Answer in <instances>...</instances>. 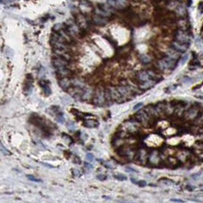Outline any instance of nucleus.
<instances>
[{"instance_id":"1","label":"nucleus","mask_w":203,"mask_h":203,"mask_svg":"<svg viewBox=\"0 0 203 203\" xmlns=\"http://www.w3.org/2000/svg\"><path fill=\"white\" fill-rule=\"evenodd\" d=\"M176 61H175L169 57H166L158 61L157 65H158V67L162 70H173L176 67Z\"/></svg>"},{"instance_id":"2","label":"nucleus","mask_w":203,"mask_h":203,"mask_svg":"<svg viewBox=\"0 0 203 203\" xmlns=\"http://www.w3.org/2000/svg\"><path fill=\"white\" fill-rule=\"evenodd\" d=\"M107 102L105 91H104L102 89H98L93 95V102L95 105L102 107L105 105V103Z\"/></svg>"},{"instance_id":"3","label":"nucleus","mask_w":203,"mask_h":203,"mask_svg":"<svg viewBox=\"0 0 203 203\" xmlns=\"http://www.w3.org/2000/svg\"><path fill=\"white\" fill-rule=\"evenodd\" d=\"M52 64L53 66V67L56 70H59V69H63V68H66L68 65V62L69 61L62 58L59 56H57L52 59Z\"/></svg>"},{"instance_id":"4","label":"nucleus","mask_w":203,"mask_h":203,"mask_svg":"<svg viewBox=\"0 0 203 203\" xmlns=\"http://www.w3.org/2000/svg\"><path fill=\"white\" fill-rule=\"evenodd\" d=\"M135 117H136V120L138 122H139L141 124H143L144 125L147 124L150 119H151L150 115H148L147 112L145 111V109L138 111L136 113Z\"/></svg>"},{"instance_id":"5","label":"nucleus","mask_w":203,"mask_h":203,"mask_svg":"<svg viewBox=\"0 0 203 203\" xmlns=\"http://www.w3.org/2000/svg\"><path fill=\"white\" fill-rule=\"evenodd\" d=\"M171 45H172V47H173V49H175L176 51L180 52V53H185L186 51L188 50L189 46V44H183V43H181V42L176 41V40H174L172 42Z\"/></svg>"},{"instance_id":"6","label":"nucleus","mask_w":203,"mask_h":203,"mask_svg":"<svg viewBox=\"0 0 203 203\" xmlns=\"http://www.w3.org/2000/svg\"><path fill=\"white\" fill-rule=\"evenodd\" d=\"M139 123L140 122L136 121H128L124 124V128L128 132H137L139 128Z\"/></svg>"},{"instance_id":"7","label":"nucleus","mask_w":203,"mask_h":203,"mask_svg":"<svg viewBox=\"0 0 203 203\" xmlns=\"http://www.w3.org/2000/svg\"><path fill=\"white\" fill-rule=\"evenodd\" d=\"M59 85L63 89H69L72 86L71 80L68 77H61L59 80Z\"/></svg>"},{"instance_id":"8","label":"nucleus","mask_w":203,"mask_h":203,"mask_svg":"<svg viewBox=\"0 0 203 203\" xmlns=\"http://www.w3.org/2000/svg\"><path fill=\"white\" fill-rule=\"evenodd\" d=\"M137 78L141 82L151 80V76H150L148 70H143V71L138 72L137 74Z\"/></svg>"},{"instance_id":"9","label":"nucleus","mask_w":203,"mask_h":203,"mask_svg":"<svg viewBox=\"0 0 203 203\" xmlns=\"http://www.w3.org/2000/svg\"><path fill=\"white\" fill-rule=\"evenodd\" d=\"M92 21H93V23L97 25H105L108 22V20H107V19H105V17H103L99 15H95L92 18Z\"/></svg>"},{"instance_id":"10","label":"nucleus","mask_w":203,"mask_h":203,"mask_svg":"<svg viewBox=\"0 0 203 203\" xmlns=\"http://www.w3.org/2000/svg\"><path fill=\"white\" fill-rule=\"evenodd\" d=\"M166 53V57H169L172 58V59L175 60V61H177L180 57V53L178 52L177 51H176L175 49H173V47L169 49V50H167Z\"/></svg>"},{"instance_id":"11","label":"nucleus","mask_w":203,"mask_h":203,"mask_svg":"<svg viewBox=\"0 0 203 203\" xmlns=\"http://www.w3.org/2000/svg\"><path fill=\"white\" fill-rule=\"evenodd\" d=\"M157 83V82L153 80H147V81L142 82L139 86L141 89H148L150 88L153 87L155 84Z\"/></svg>"},{"instance_id":"12","label":"nucleus","mask_w":203,"mask_h":203,"mask_svg":"<svg viewBox=\"0 0 203 203\" xmlns=\"http://www.w3.org/2000/svg\"><path fill=\"white\" fill-rule=\"evenodd\" d=\"M47 82H48L45 81V80H41L40 81V85H41V86L43 89V91L44 92V94L47 95H49L51 93V89Z\"/></svg>"},{"instance_id":"13","label":"nucleus","mask_w":203,"mask_h":203,"mask_svg":"<svg viewBox=\"0 0 203 203\" xmlns=\"http://www.w3.org/2000/svg\"><path fill=\"white\" fill-rule=\"evenodd\" d=\"M98 125H99V122L94 119H86L84 122V126L89 128H96Z\"/></svg>"},{"instance_id":"14","label":"nucleus","mask_w":203,"mask_h":203,"mask_svg":"<svg viewBox=\"0 0 203 203\" xmlns=\"http://www.w3.org/2000/svg\"><path fill=\"white\" fill-rule=\"evenodd\" d=\"M140 61L142 62L143 63H149L151 61V58L147 55V54H142L141 57H140Z\"/></svg>"},{"instance_id":"15","label":"nucleus","mask_w":203,"mask_h":203,"mask_svg":"<svg viewBox=\"0 0 203 203\" xmlns=\"http://www.w3.org/2000/svg\"><path fill=\"white\" fill-rule=\"evenodd\" d=\"M117 5H118V7H124L127 4V0H115Z\"/></svg>"},{"instance_id":"16","label":"nucleus","mask_w":203,"mask_h":203,"mask_svg":"<svg viewBox=\"0 0 203 203\" xmlns=\"http://www.w3.org/2000/svg\"><path fill=\"white\" fill-rule=\"evenodd\" d=\"M114 176L115 179H117L118 180H120V181H124V180H127V177L125 176H124L123 174H120V173H118V174L115 175Z\"/></svg>"},{"instance_id":"17","label":"nucleus","mask_w":203,"mask_h":203,"mask_svg":"<svg viewBox=\"0 0 203 203\" xmlns=\"http://www.w3.org/2000/svg\"><path fill=\"white\" fill-rule=\"evenodd\" d=\"M55 117H56V120L59 122V123H63V122H64V118H63V115L62 113L58 114V115H57V116H55Z\"/></svg>"},{"instance_id":"18","label":"nucleus","mask_w":203,"mask_h":203,"mask_svg":"<svg viewBox=\"0 0 203 203\" xmlns=\"http://www.w3.org/2000/svg\"><path fill=\"white\" fill-rule=\"evenodd\" d=\"M27 178H28V180H31V181H33V182H37V183H41V180H39V179L34 177V176H31V175H28V176H27Z\"/></svg>"},{"instance_id":"19","label":"nucleus","mask_w":203,"mask_h":203,"mask_svg":"<svg viewBox=\"0 0 203 203\" xmlns=\"http://www.w3.org/2000/svg\"><path fill=\"white\" fill-rule=\"evenodd\" d=\"M1 151L5 155H10L11 153L6 149V148H5L4 147H3V145H2V144H1Z\"/></svg>"},{"instance_id":"20","label":"nucleus","mask_w":203,"mask_h":203,"mask_svg":"<svg viewBox=\"0 0 203 203\" xmlns=\"http://www.w3.org/2000/svg\"><path fill=\"white\" fill-rule=\"evenodd\" d=\"M86 159H87L89 162L93 161V160H94V156H93V154L91 153H86Z\"/></svg>"},{"instance_id":"21","label":"nucleus","mask_w":203,"mask_h":203,"mask_svg":"<svg viewBox=\"0 0 203 203\" xmlns=\"http://www.w3.org/2000/svg\"><path fill=\"white\" fill-rule=\"evenodd\" d=\"M73 162L76 164H80L81 163V160L79 157L77 156H74L73 157Z\"/></svg>"},{"instance_id":"22","label":"nucleus","mask_w":203,"mask_h":203,"mask_svg":"<svg viewBox=\"0 0 203 203\" xmlns=\"http://www.w3.org/2000/svg\"><path fill=\"white\" fill-rule=\"evenodd\" d=\"M96 177H97V179H98L99 180H100V181L105 180L106 178H107V176H106L105 175H103V174H99V175H98Z\"/></svg>"},{"instance_id":"23","label":"nucleus","mask_w":203,"mask_h":203,"mask_svg":"<svg viewBox=\"0 0 203 203\" xmlns=\"http://www.w3.org/2000/svg\"><path fill=\"white\" fill-rule=\"evenodd\" d=\"M183 81L185 83H187V82H190L191 81H193V79L186 76H183Z\"/></svg>"},{"instance_id":"24","label":"nucleus","mask_w":203,"mask_h":203,"mask_svg":"<svg viewBox=\"0 0 203 203\" xmlns=\"http://www.w3.org/2000/svg\"><path fill=\"white\" fill-rule=\"evenodd\" d=\"M187 59H188V55H187V54H186L184 57H183L181 58V60H180V63L181 65H183V63H186V61H187Z\"/></svg>"},{"instance_id":"25","label":"nucleus","mask_w":203,"mask_h":203,"mask_svg":"<svg viewBox=\"0 0 203 203\" xmlns=\"http://www.w3.org/2000/svg\"><path fill=\"white\" fill-rule=\"evenodd\" d=\"M138 186H140V187H144V186H146V185H147V183H146V181H144V180H141V181H139L138 183Z\"/></svg>"},{"instance_id":"26","label":"nucleus","mask_w":203,"mask_h":203,"mask_svg":"<svg viewBox=\"0 0 203 203\" xmlns=\"http://www.w3.org/2000/svg\"><path fill=\"white\" fill-rule=\"evenodd\" d=\"M84 166H85V167L86 168H87V169H92L93 168V166L92 165L91 163H84Z\"/></svg>"},{"instance_id":"27","label":"nucleus","mask_w":203,"mask_h":203,"mask_svg":"<svg viewBox=\"0 0 203 203\" xmlns=\"http://www.w3.org/2000/svg\"><path fill=\"white\" fill-rule=\"evenodd\" d=\"M143 105V103L142 102H140V103H138L137 105H135L134 106V110H136V109H139L140 107H141Z\"/></svg>"},{"instance_id":"28","label":"nucleus","mask_w":203,"mask_h":203,"mask_svg":"<svg viewBox=\"0 0 203 203\" xmlns=\"http://www.w3.org/2000/svg\"><path fill=\"white\" fill-rule=\"evenodd\" d=\"M176 87H177V86H176V85H173V86H171L168 87V88H167V89L169 90V91H168V92H170V91H173V90H175Z\"/></svg>"},{"instance_id":"29","label":"nucleus","mask_w":203,"mask_h":203,"mask_svg":"<svg viewBox=\"0 0 203 203\" xmlns=\"http://www.w3.org/2000/svg\"><path fill=\"white\" fill-rule=\"evenodd\" d=\"M171 202H184L183 200H180V199H173L170 200Z\"/></svg>"},{"instance_id":"30","label":"nucleus","mask_w":203,"mask_h":203,"mask_svg":"<svg viewBox=\"0 0 203 203\" xmlns=\"http://www.w3.org/2000/svg\"><path fill=\"white\" fill-rule=\"evenodd\" d=\"M126 170H127V171H132V172H137V170H135L132 169V167H127Z\"/></svg>"},{"instance_id":"31","label":"nucleus","mask_w":203,"mask_h":203,"mask_svg":"<svg viewBox=\"0 0 203 203\" xmlns=\"http://www.w3.org/2000/svg\"><path fill=\"white\" fill-rule=\"evenodd\" d=\"M131 180H132V182L133 183H134V184H137V182H136V180H135V179H133V178H131Z\"/></svg>"},{"instance_id":"32","label":"nucleus","mask_w":203,"mask_h":203,"mask_svg":"<svg viewBox=\"0 0 203 203\" xmlns=\"http://www.w3.org/2000/svg\"><path fill=\"white\" fill-rule=\"evenodd\" d=\"M102 198H106L105 199H110V197H108V196H105V195H103V196H102Z\"/></svg>"},{"instance_id":"33","label":"nucleus","mask_w":203,"mask_h":203,"mask_svg":"<svg viewBox=\"0 0 203 203\" xmlns=\"http://www.w3.org/2000/svg\"><path fill=\"white\" fill-rule=\"evenodd\" d=\"M195 97L199 98V99H203V96H195Z\"/></svg>"}]
</instances>
